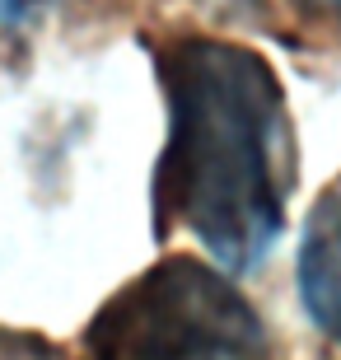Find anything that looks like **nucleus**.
Returning <instances> with one entry per match:
<instances>
[{
  "mask_svg": "<svg viewBox=\"0 0 341 360\" xmlns=\"http://www.w3.org/2000/svg\"><path fill=\"white\" fill-rule=\"evenodd\" d=\"M84 360H271V342L220 267L169 253L89 319Z\"/></svg>",
  "mask_w": 341,
  "mask_h": 360,
  "instance_id": "f03ea898",
  "label": "nucleus"
},
{
  "mask_svg": "<svg viewBox=\"0 0 341 360\" xmlns=\"http://www.w3.org/2000/svg\"><path fill=\"white\" fill-rule=\"evenodd\" d=\"M323 5H337V10H341V0H323Z\"/></svg>",
  "mask_w": 341,
  "mask_h": 360,
  "instance_id": "39448f33",
  "label": "nucleus"
},
{
  "mask_svg": "<svg viewBox=\"0 0 341 360\" xmlns=\"http://www.w3.org/2000/svg\"><path fill=\"white\" fill-rule=\"evenodd\" d=\"M300 300L318 333L341 347V183L309 211L300 243Z\"/></svg>",
  "mask_w": 341,
  "mask_h": 360,
  "instance_id": "7ed1b4c3",
  "label": "nucleus"
},
{
  "mask_svg": "<svg viewBox=\"0 0 341 360\" xmlns=\"http://www.w3.org/2000/svg\"><path fill=\"white\" fill-rule=\"evenodd\" d=\"M0 360H66V351L24 328H0Z\"/></svg>",
  "mask_w": 341,
  "mask_h": 360,
  "instance_id": "20e7f679",
  "label": "nucleus"
},
{
  "mask_svg": "<svg viewBox=\"0 0 341 360\" xmlns=\"http://www.w3.org/2000/svg\"><path fill=\"white\" fill-rule=\"evenodd\" d=\"M169 146L155 169V234L183 225L220 271H252L285 229L295 187L285 94L252 47L178 38L159 52Z\"/></svg>",
  "mask_w": 341,
  "mask_h": 360,
  "instance_id": "f257e3e1",
  "label": "nucleus"
}]
</instances>
